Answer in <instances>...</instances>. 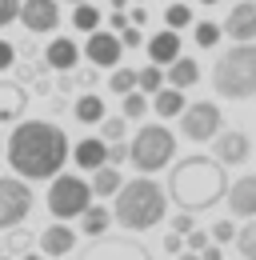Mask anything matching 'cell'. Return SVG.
I'll return each mask as SVG.
<instances>
[{
    "label": "cell",
    "mask_w": 256,
    "mask_h": 260,
    "mask_svg": "<svg viewBox=\"0 0 256 260\" xmlns=\"http://www.w3.org/2000/svg\"><path fill=\"white\" fill-rule=\"evenodd\" d=\"M68 136L52 120H20L8 136V164L24 180H52L64 168Z\"/></svg>",
    "instance_id": "obj_1"
},
{
    "label": "cell",
    "mask_w": 256,
    "mask_h": 260,
    "mask_svg": "<svg viewBox=\"0 0 256 260\" xmlns=\"http://www.w3.org/2000/svg\"><path fill=\"white\" fill-rule=\"evenodd\" d=\"M224 192H228V172L216 156H188L168 176V196L184 212H204V208L220 204Z\"/></svg>",
    "instance_id": "obj_2"
},
{
    "label": "cell",
    "mask_w": 256,
    "mask_h": 260,
    "mask_svg": "<svg viewBox=\"0 0 256 260\" xmlns=\"http://www.w3.org/2000/svg\"><path fill=\"white\" fill-rule=\"evenodd\" d=\"M112 200H116L112 204V220L124 232H148V228H156L164 220V208H168V196L160 192V184L148 180V176H136V180L120 184V192Z\"/></svg>",
    "instance_id": "obj_3"
},
{
    "label": "cell",
    "mask_w": 256,
    "mask_h": 260,
    "mask_svg": "<svg viewBox=\"0 0 256 260\" xmlns=\"http://www.w3.org/2000/svg\"><path fill=\"white\" fill-rule=\"evenodd\" d=\"M212 88L224 100H248L256 96V44H232L224 56H216L212 64Z\"/></svg>",
    "instance_id": "obj_4"
},
{
    "label": "cell",
    "mask_w": 256,
    "mask_h": 260,
    "mask_svg": "<svg viewBox=\"0 0 256 260\" xmlns=\"http://www.w3.org/2000/svg\"><path fill=\"white\" fill-rule=\"evenodd\" d=\"M172 156H176V136L164 124H140L132 144H128V160L140 172H160Z\"/></svg>",
    "instance_id": "obj_5"
},
{
    "label": "cell",
    "mask_w": 256,
    "mask_h": 260,
    "mask_svg": "<svg viewBox=\"0 0 256 260\" xmlns=\"http://www.w3.org/2000/svg\"><path fill=\"white\" fill-rule=\"evenodd\" d=\"M44 204H48L52 220H72V216H80L92 204V184L80 180V176H52Z\"/></svg>",
    "instance_id": "obj_6"
},
{
    "label": "cell",
    "mask_w": 256,
    "mask_h": 260,
    "mask_svg": "<svg viewBox=\"0 0 256 260\" xmlns=\"http://www.w3.org/2000/svg\"><path fill=\"white\" fill-rule=\"evenodd\" d=\"M32 212V188L24 184V176H0V228L24 224V216Z\"/></svg>",
    "instance_id": "obj_7"
},
{
    "label": "cell",
    "mask_w": 256,
    "mask_h": 260,
    "mask_svg": "<svg viewBox=\"0 0 256 260\" xmlns=\"http://www.w3.org/2000/svg\"><path fill=\"white\" fill-rule=\"evenodd\" d=\"M224 116L220 108L212 104V100H196V104H184V112H180V132L188 136V140H212L216 132H220Z\"/></svg>",
    "instance_id": "obj_8"
},
{
    "label": "cell",
    "mask_w": 256,
    "mask_h": 260,
    "mask_svg": "<svg viewBox=\"0 0 256 260\" xmlns=\"http://www.w3.org/2000/svg\"><path fill=\"white\" fill-rule=\"evenodd\" d=\"M84 60L92 68H116L120 64V56H124V44H120V32H104V28H96V32H88V40H84Z\"/></svg>",
    "instance_id": "obj_9"
},
{
    "label": "cell",
    "mask_w": 256,
    "mask_h": 260,
    "mask_svg": "<svg viewBox=\"0 0 256 260\" xmlns=\"http://www.w3.org/2000/svg\"><path fill=\"white\" fill-rule=\"evenodd\" d=\"M32 36H44L60 24V0H20V16H16Z\"/></svg>",
    "instance_id": "obj_10"
},
{
    "label": "cell",
    "mask_w": 256,
    "mask_h": 260,
    "mask_svg": "<svg viewBox=\"0 0 256 260\" xmlns=\"http://www.w3.org/2000/svg\"><path fill=\"white\" fill-rule=\"evenodd\" d=\"M80 260H152V256H148V248L140 240L108 236V240H96L88 252H80Z\"/></svg>",
    "instance_id": "obj_11"
},
{
    "label": "cell",
    "mask_w": 256,
    "mask_h": 260,
    "mask_svg": "<svg viewBox=\"0 0 256 260\" xmlns=\"http://www.w3.org/2000/svg\"><path fill=\"white\" fill-rule=\"evenodd\" d=\"M220 28H224V36L236 40V44L256 40V0H240V4H232V12H228V20H224Z\"/></svg>",
    "instance_id": "obj_12"
},
{
    "label": "cell",
    "mask_w": 256,
    "mask_h": 260,
    "mask_svg": "<svg viewBox=\"0 0 256 260\" xmlns=\"http://www.w3.org/2000/svg\"><path fill=\"white\" fill-rule=\"evenodd\" d=\"M212 148H216V160L228 168V164H244L248 160V152H252V140L244 136V132H216L212 136Z\"/></svg>",
    "instance_id": "obj_13"
},
{
    "label": "cell",
    "mask_w": 256,
    "mask_h": 260,
    "mask_svg": "<svg viewBox=\"0 0 256 260\" xmlns=\"http://www.w3.org/2000/svg\"><path fill=\"white\" fill-rule=\"evenodd\" d=\"M72 248H76V232L68 228V220H52L40 232V252L44 256H68Z\"/></svg>",
    "instance_id": "obj_14"
},
{
    "label": "cell",
    "mask_w": 256,
    "mask_h": 260,
    "mask_svg": "<svg viewBox=\"0 0 256 260\" xmlns=\"http://www.w3.org/2000/svg\"><path fill=\"white\" fill-rule=\"evenodd\" d=\"M144 48H148V60H152V64L168 68L176 56H180V32H176V28H164V32L148 36V40H144Z\"/></svg>",
    "instance_id": "obj_15"
},
{
    "label": "cell",
    "mask_w": 256,
    "mask_h": 260,
    "mask_svg": "<svg viewBox=\"0 0 256 260\" xmlns=\"http://www.w3.org/2000/svg\"><path fill=\"white\" fill-rule=\"evenodd\" d=\"M80 44L76 40H68V36H56L48 48H44V64L48 68H56V72H72V68L80 64Z\"/></svg>",
    "instance_id": "obj_16"
},
{
    "label": "cell",
    "mask_w": 256,
    "mask_h": 260,
    "mask_svg": "<svg viewBox=\"0 0 256 260\" xmlns=\"http://www.w3.org/2000/svg\"><path fill=\"white\" fill-rule=\"evenodd\" d=\"M228 208L232 216H256V176H240L236 184H228Z\"/></svg>",
    "instance_id": "obj_17"
},
{
    "label": "cell",
    "mask_w": 256,
    "mask_h": 260,
    "mask_svg": "<svg viewBox=\"0 0 256 260\" xmlns=\"http://www.w3.org/2000/svg\"><path fill=\"white\" fill-rule=\"evenodd\" d=\"M72 160L80 164L84 172H96L100 164H108V140H104V136H88V140H80V144L72 148Z\"/></svg>",
    "instance_id": "obj_18"
},
{
    "label": "cell",
    "mask_w": 256,
    "mask_h": 260,
    "mask_svg": "<svg viewBox=\"0 0 256 260\" xmlns=\"http://www.w3.org/2000/svg\"><path fill=\"white\" fill-rule=\"evenodd\" d=\"M24 108H28L24 84H16V80H0V124H4V120H16Z\"/></svg>",
    "instance_id": "obj_19"
},
{
    "label": "cell",
    "mask_w": 256,
    "mask_h": 260,
    "mask_svg": "<svg viewBox=\"0 0 256 260\" xmlns=\"http://www.w3.org/2000/svg\"><path fill=\"white\" fill-rule=\"evenodd\" d=\"M152 112L156 116H180L184 112V88H172V84H164L160 92H152Z\"/></svg>",
    "instance_id": "obj_20"
},
{
    "label": "cell",
    "mask_w": 256,
    "mask_h": 260,
    "mask_svg": "<svg viewBox=\"0 0 256 260\" xmlns=\"http://www.w3.org/2000/svg\"><path fill=\"white\" fill-rule=\"evenodd\" d=\"M164 80H168L172 88H192V84L200 80V64L188 60V56H176V60L168 64V72H164Z\"/></svg>",
    "instance_id": "obj_21"
},
{
    "label": "cell",
    "mask_w": 256,
    "mask_h": 260,
    "mask_svg": "<svg viewBox=\"0 0 256 260\" xmlns=\"http://www.w3.org/2000/svg\"><path fill=\"white\" fill-rule=\"evenodd\" d=\"M88 184H92V196H116V192H120V184H124V176L116 172V164H100Z\"/></svg>",
    "instance_id": "obj_22"
},
{
    "label": "cell",
    "mask_w": 256,
    "mask_h": 260,
    "mask_svg": "<svg viewBox=\"0 0 256 260\" xmlns=\"http://www.w3.org/2000/svg\"><path fill=\"white\" fill-rule=\"evenodd\" d=\"M108 224H112V212L100 208V204H88V208L80 212V232H84V236H104Z\"/></svg>",
    "instance_id": "obj_23"
},
{
    "label": "cell",
    "mask_w": 256,
    "mask_h": 260,
    "mask_svg": "<svg viewBox=\"0 0 256 260\" xmlns=\"http://www.w3.org/2000/svg\"><path fill=\"white\" fill-rule=\"evenodd\" d=\"M76 120L80 124H100L104 120V100L96 96V92H84V96L76 100Z\"/></svg>",
    "instance_id": "obj_24"
},
{
    "label": "cell",
    "mask_w": 256,
    "mask_h": 260,
    "mask_svg": "<svg viewBox=\"0 0 256 260\" xmlns=\"http://www.w3.org/2000/svg\"><path fill=\"white\" fill-rule=\"evenodd\" d=\"M124 104H120V112H124L128 120H140L148 108H152V100H148V92H140V88H132V92H124Z\"/></svg>",
    "instance_id": "obj_25"
},
{
    "label": "cell",
    "mask_w": 256,
    "mask_h": 260,
    "mask_svg": "<svg viewBox=\"0 0 256 260\" xmlns=\"http://www.w3.org/2000/svg\"><path fill=\"white\" fill-rule=\"evenodd\" d=\"M72 24H76L80 32H96V28H100V8H96L92 0L76 4V12H72Z\"/></svg>",
    "instance_id": "obj_26"
},
{
    "label": "cell",
    "mask_w": 256,
    "mask_h": 260,
    "mask_svg": "<svg viewBox=\"0 0 256 260\" xmlns=\"http://www.w3.org/2000/svg\"><path fill=\"white\" fill-rule=\"evenodd\" d=\"M220 36H224V28L216 24V20H200V24L192 28V40H196L200 48H216V44H220Z\"/></svg>",
    "instance_id": "obj_27"
},
{
    "label": "cell",
    "mask_w": 256,
    "mask_h": 260,
    "mask_svg": "<svg viewBox=\"0 0 256 260\" xmlns=\"http://www.w3.org/2000/svg\"><path fill=\"white\" fill-rule=\"evenodd\" d=\"M136 88H140V92H148V96L160 92V88H164V68H160V64L140 68V72H136Z\"/></svg>",
    "instance_id": "obj_28"
},
{
    "label": "cell",
    "mask_w": 256,
    "mask_h": 260,
    "mask_svg": "<svg viewBox=\"0 0 256 260\" xmlns=\"http://www.w3.org/2000/svg\"><path fill=\"white\" fill-rule=\"evenodd\" d=\"M236 248L244 260H256V216H248V224L236 232Z\"/></svg>",
    "instance_id": "obj_29"
},
{
    "label": "cell",
    "mask_w": 256,
    "mask_h": 260,
    "mask_svg": "<svg viewBox=\"0 0 256 260\" xmlns=\"http://www.w3.org/2000/svg\"><path fill=\"white\" fill-rule=\"evenodd\" d=\"M108 88H112V92H116V96H124V92H132V88H136V72H132V68H112V76H108Z\"/></svg>",
    "instance_id": "obj_30"
},
{
    "label": "cell",
    "mask_w": 256,
    "mask_h": 260,
    "mask_svg": "<svg viewBox=\"0 0 256 260\" xmlns=\"http://www.w3.org/2000/svg\"><path fill=\"white\" fill-rule=\"evenodd\" d=\"M164 20H168V28H184V24H192V8L188 4H168Z\"/></svg>",
    "instance_id": "obj_31"
},
{
    "label": "cell",
    "mask_w": 256,
    "mask_h": 260,
    "mask_svg": "<svg viewBox=\"0 0 256 260\" xmlns=\"http://www.w3.org/2000/svg\"><path fill=\"white\" fill-rule=\"evenodd\" d=\"M124 128H128V116H104V120H100V136H104V140H120Z\"/></svg>",
    "instance_id": "obj_32"
},
{
    "label": "cell",
    "mask_w": 256,
    "mask_h": 260,
    "mask_svg": "<svg viewBox=\"0 0 256 260\" xmlns=\"http://www.w3.org/2000/svg\"><path fill=\"white\" fill-rule=\"evenodd\" d=\"M208 232H212V240H216V244H228V240H236V224H232V220H216V224L208 228Z\"/></svg>",
    "instance_id": "obj_33"
},
{
    "label": "cell",
    "mask_w": 256,
    "mask_h": 260,
    "mask_svg": "<svg viewBox=\"0 0 256 260\" xmlns=\"http://www.w3.org/2000/svg\"><path fill=\"white\" fill-rule=\"evenodd\" d=\"M120 44H124V48H140V44H144V32H140L136 24H124V28H120Z\"/></svg>",
    "instance_id": "obj_34"
},
{
    "label": "cell",
    "mask_w": 256,
    "mask_h": 260,
    "mask_svg": "<svg viewBox=\"0 0 256 260\" xmlns=\"http://www.w3.org/2000/svg\"><path fill=\"white\" fill-rule=\"evenodd\" d=\"M16 16H20V0H0V28L12 24Z\"/></svg>",
    "instance_id": "obj_35"
},
{
    "label": "cell",
    "mask_w": 256,
    "mask_h": 260,
    "mask_svg": "<svg viewBox=\"0 0 256 260\" xmlns=\"http://www.w3.org/2000/svg\"><path fill=\"white\" fill-rule=\"evenodd\" d=\"M12 64H16V44L12 40H0V72H8Z\"/></svg>",
    "instance_id": "obj_36"
},
{
    "label": "cell",
    "mask_w": 256,
    "mask_h": 260,
    "mask_svg": "<svg viewBox=\"0 0 256 260\" xmlns=\"http://www.w3.org/2000/svg\"><path fill=\"white\" fill-rule=\"evenodd\" d=\"M184 244H188V248H196V252H200V248H208V244H212V232H200V228H192L188 236H184Z\"/></svg>",
    "instance_id": "obj_37"
},
{
    "label": "cell",
    "mask_w": 256,
    "mask_h": 260,
    "mask_svg": "<svg viewBox=\"0 0 256 260\" xmlns=\"http://www.w3.org/2000/svg\"><path fill=\"white\" fill-rule=\"evenodd\" d=\"M192 228H196V224H192V212H184V208H180V216L172 220V232H180V236H188Z\"/></svg>",
    "instance_id": "obj_38"
},
{
    "label": "cell",
    "mask_w": 256,
    "mask_h": 260,
    "mask_svg": "<svg viewBox=\"0 0 256 260\" xmlns=\"http://www.w3.org/2000/svg\"><path fill=\"white\" fill-rule=\"evenodd\" d=\"M164 252H172V256H180V252H184V236H180V232H172V236H164Z\"/></svg>",
    "instance_id": "obj_39"
},
{
    "label": "cell",
    "mask_w": 256,
    "mask_h": 260,
    "mask_svg": "<svg viewBox=\"0 0 256 260\" xmlns=\"http://www.w3.org/2000/svg\"><path fill=\"white\" fill-rule=\"evenodd\" d=\"M124 160H128L124 144H108V164H124Z\"/></svg>",
    "instance_id": "obj_40"
},
{
    "label": "cell",
    "mask_w": 256,
    "mask_h": 260,
    "mask_svg": "<svg viewBox=\"0 0 256 260\" xmlns=\"http://www.w3.org/2000/svg\"><path fill=\"white\" fill-rule=\"evenodd\" d=\"M108 24H112V28L120 32V28H124V24H132V20H128V16H124V8H116V12L108 16Z\"/></svg>",
    "instance_id": "obj_41"
},
{
    "label": "cell",
    "mask_w": 256,
    "mask_h": 260,
    "mask_svg": "<svg viewBox=\"0 0 256 260\" xmlns=\"http://www.w3.org/2000/svg\"><path fill=\"white\" fill-rule=\"evenodd\" d=\"M200 260H224L220 244H208V248H200Z\"/></svg>",
    "instance_id": "obj_42"
},
{
    "label": "cell",
    "mask_w": 256,
    "mask_h": 260,
    "mask_svg": "<svg viewBox=\"0 0 256 260\" xmlns=\"http://www.w3.org/2000/svg\"><path fill=\"white\" fill-rule=\"evenodd\" d=\"M128 20H132V24H136V28H144V24H148V12H144V8H140V4H136V8H132V16H128Z\"/></svg>",
    "instance_id": "obj_43"
},
{
    "label": "cell",
    "mask_w": 256,
    "mask_h": 260,
    "mask_svg": "<svg viewBox=\"0 0 256 260\" xmlns=\"http://www.w3.org/2000/svg\"><path fill=\"white\" fill-rule=\"evenodd\" d=\"M176 260H200V252H196V248H188V252H180Z\"/></svg>",
    "instance_id": "obj_44"
},
{
    "label": "cell",
    "mask_w": 256,
    "mask_h": 260,
    "mask_svg": "<svg viewBox=\"0 0 256 260\" xmlns=\"http://www.w3.org/2000/svg\"><path fill=\"white\" fill-rule=\"evenodd\" d=\"M20 260H40V256H32V252H28V256H20Z\"/></svg>",
    "instance_id": "obj_45"
},
{
    "label": "cell",
    "mask_w": 256,
    "mask_h": 260,
    "mask_svg": "<svg viewBox=\"0 0 256 260\" xmlns=\"http://www.w3.org/2000/svg\"><path fill=\"white\" fill-rule=\"evenodd\" d=\"M200 4H220V0H200Z\"/></svg>",
    "instance_id": "obj_46"
},
{
    "label": "cell",
    "mask_w": 256,
    "mask_h": 260,
    "mask_svg": "<svg viewBox=\"0 0 256 260\" xmlns=\"http://www.w3.org/2000/svg\"><path fill=\"white\" fill-rule=\"evenodd\" d=\"M68 4H84V0H68Z\"/></svg>",
    "instance_id": "obj_47"
},
{
    "label": "cell",
    "mask_w": 256,
    "mask_h": 260,
    "mask_svg": "<svg viewBox=\"0 0 256 260\" xmlns=\"http://www.w3.org/2000/svg\"><path fill=\"white\" fill-rule=\"evenodd\" d=\"M132 4H144V0H132Z\"/></svg>",
    "instance_id": "obj_48"
}]
</instances>
